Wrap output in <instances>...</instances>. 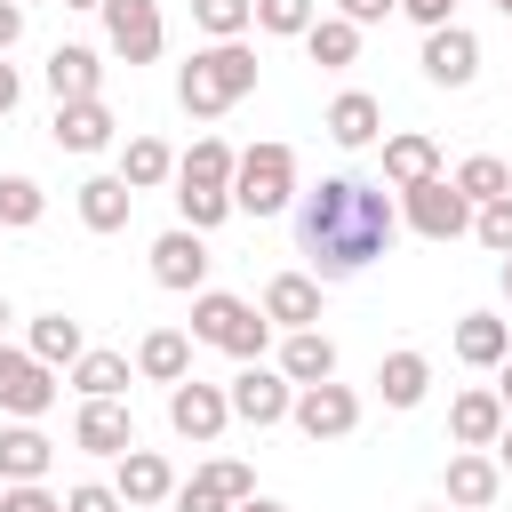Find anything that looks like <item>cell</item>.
I'll use <instances>...</instances> for the list:
<instances>
[{
    "instance_id": "1",
    "label": "cell",
    "mask_w": 512,
    "mask_h": 512,
    "mask_svg": "<svg viewBox=\"0 0 512 512\" xmlns=\"http://www.w3.org/2000/svg\"><path fill=\"white\" fill-rule=\"evenodd\" d=\"M400 232V200L384 184H360V176H320L304 200H296V240L312 256V280H352L368 272Z\"/></svg>"
},
{
    "instance_id": "2",
    "label": "cell",
    "mask_w": 512,
    "mask_h": 512,
    "mask_svg": "<svg viewBox=\"0 0 512 512\" xmlns=\"http://www.w3.org/2000/svg\"><path fill=\"white\" fill-rule=\"evenodd\" d=\"M248 88H256V48H248V40H208V48H192V64L176 72V104H184L192 120L232 112Z\"/></svg>"
},
{
    "instance_id": "3",
    "label": "cell",
    "mask_w": 512,
    "mask_h": 512,
    "mask_svg": "<svg viewBox=\"0 0 512 512\" xmlns=\"http://www.w3.org/2000/svg\"><path fill=\"white\" fill-rule=\"evenodd\" d=\"M192 344H216V352H232V360L248 368V360H264V344H272V320H264V304H248V296H232V288H200V296H192Z\"/></svg>"
},
{
    "instance_id": "4",
    "label": "cell",
    "mask_w": 512,
    "mask_h": 512,
    "mask_svg": "<svg viewBox=\"0 0 512 512\" xmlns=\"http://www.w3.org/2000/svg\"><path fill=\"white\" fill-rule=\"evenodd\" d=\"M232 208L240 216H280V208H296V152L288 144H248L240 152V168H232Z\"/></svg>"
},
{
    "instance_id": "5",
    "label": "cell",
    "mask_w": 512,
    "mask_h": 512,
    "mask_svg": "<svg viewBox=\"0 0 512 512\" xmlns=\"http://www.w3.org/2000/svg\"><path fill=\"white\" fill-rule=\"evenodd\" d=\"M56 368L48 360H32L24 344H0V416H16V424H40L48 408H56Z\"/></svg>"
},
{
    "instance_id": "6",
    "label": "cell",
    "mask_w": 512,
    "mask_h": 512,
    "mask_svg": "<svg viewBox=\"0 0 512 512\" xmlns=\"http://www.w3.org/2000/svg\"><path fill=\"white\" fill-rule=\"evenodd\" d=\"M400 224H408L416 240H464V232H472V200H464L448 176H432V184L400 192Z\"/></svg>"
},
{
    "instance_id": "7",
    "label": "cell",
    "mask_w": 512,
    "mask_h": 512,
    "mask_svg": "<svg viewBox=\"0 0 512 512\" xmlns=\"http://www.w3.org/2000/svg\"><path fill=\"white\" fill-rule=\"evenodd\" d=\"M168 424H176V440L216 448V440H224V424H232V392H224V384L184 376V384H168Z\"/></svg>"
},
{
    "instance_id": "8",
    "label": "cell",
    "mask_w": 512,
    "mask_h": 512,
    "mask_svg": "<svg viewBox=\"0 0 512 512\" xmlns=\"http://www.w3.org/2000/svg\"><path fill=\"white\" fill-rule=\"evenodd\" d=\"M208 232H192V224H168L160 240H152V280L160 288H176V296H200L208 288Z\"/></svg>"
},
{
    "instance_id": "9",
    "label": "cell",
    "mask_w": 512,
    "mask_h": 512,
    "mask_svg": "<svg viewBox=\"0 0 512 512\" xmlns=\"http://www.w3.org/2000/svg\"><path fill=\"white\" fill-rule=\"evenodd\" d=\"M224 392H232V424H256V432L264 424H288V408H296V384L280 368H264V360H248Z\"/></svg>"
},
{
    "instance_id": "10",
    "label": "cell",
    "mask_w": 512,
    "mask_h": 512,
    "mask_svg": "<svg viewBox=\"0 0 512 512\" xmlns=\"http://www.w3.org/2000/svg\"><path fill=\"white\" fill-rule=\"evenodd\" d=\"M160 40H168L160 0H104V48H112L120 64H152Z\"/></svg>"
},
{
    "instance_id": "11",
    "label": "cell",
    "mask_w": 512,
    "mask_h": 512,
    "mask_svg": "<svg viewBox=\"0 0 512 512\" xmlns=\"http://www.w3.org/2000/svg\"><path fill=\"white\" fill-rule=\"evenodd\" d=\"M288 424H296L304 440H344V432L360 424V392L336 384V376H328V384H304L296 408H288Z\"/></svg>"
},
{
    "instance_id": "12",
    "label": "cell",
    "mask_w": 512,
    "mask_h": 512,
    "mask_svg": "<svg viewBox=\"0 0 512 512\" xmlns=\"http://www.w3.org/2000/svg\"><path fill=\"white\" fill-rule=\"evenodd\" d=\"M424 80L432 88H472L480 80V40L464 32V24H440V32H424Z\"/></svg>"
},
{
    "instance_id": "13",
    "label": "cell",
    "mask_w": 512,
    "mask_h": 512,
    "mask_svg": "<svg viewBox=\"0 0 512 512\" xmlns=\"http://www.w3.org/2000/svg\"><path fill=\"white\" fill-rule=\"evenodd\" d=\"M504 400H496V384H464L456 400H448V440L456 448H496L504 440Z\"/></svg>"
},
{
    "instance_id": "14",
    "label": "cell",
    "mask_w": 512,
    "mask_h": 512,
    "mask_svg": "<svg viewBox=\"0 0 512 512\" xmlns=\"http://www.w3.org/2000/svg\"><path fill=\"white\" fill-rule=\"evenodd\" d=\"M72 448L120 464V456L136 448V416H128V400H80V416H72Z\"/></svg>"
},
{
    "instance_id": "15",
    "label": "cell",
    "mask_w": 512,
    "mask_h": 512,
    "mask_svg": "<svg viewBox=\"0 0 512 512\" xmlns=\"http://www.w3.org/2000/svg\"><path fill=\"white\" fill-rule=\"evenodd\" d=\"M48 96L56 104H88V96H104V56L96 48H80V40H64V48H48Z\"/></svg>"
},
{
    "instance_id": "16",
    "label": "cell",
    "mask_w": 512,
    "mask_h": 512,
    "mask_svg": "<svg viewBox=\"0 0 512 512\" xmlns=\"http://www.w3.org/2000/svg\"><path fill=\"white\" fill-rule=\"evenodd\" d=\"M48 136H56V152H104L112 136H120V120H112V104L104 96H88V104H56V120H48Z\"/></svg>"
},
{
    "instance_id": "17",
    "label": "cell",
    "mask_w": 512,
    "mask_h": 512,
    "mask_svg": "<svg viewBox=\"0 0 512 512\" xmlns=\"http://www.w3.org/2000/svg\"><path fill=\"white\" fill-rule=\"evenodd\" d=\"M264 320H272L280 336L320 328V280H312V272H272V280H264Z\"/></svg>"
},
{
    "instance_id": "18",
    "label": "cell",
    "mask_w": 512,
    "mask_h": 512,
    "mask_svg": "<svg viewBox=\"0 0 512 512\" xmlns=\"http://www.w3.org/2000/svg\"><path fill=\"white\" fill-rule=\"evenodd\" d=\"M320 128H328V144H336V152H368V144L384 136V104H376L368 88H344V96L328 104V120H320Z\"/></svg>"
},
{
    "instance_id": "19",
    "label": "cell",
    "mask_w": 512,
    "mask_h": 512,
    "mask_svg": "<svg viewBox=\"0 0 512 512\" xmlns=\"http://www.w3.org/2000/svg\"><path fill=\"white\" fill-rule=\"evenodd\" d=\"M440 176V144L424 136V128H392L384 136V184L392 192H416V184H432Z\"/></svg>"
},
{
    "instance_id": "20",
    "label": "cell",
    "mask_w": 512,
    "mask_h": 512,
    "mask_svg": "<svg viewBox=\"0 0 512 512\" xmlns=\"http://www.w3.org/2000/svg\"><path fill=\"white\" fill-rule=\"evenodd\" d=\"M112 488H120L128 512H136V504H168V496H176V464H168L160 448H128L120 472H112Z\"/></svg>"
},
{
    "instance_id": "21",
    "label": "cell",
    "mask_w": 512,
    "mask_h": 512,
    "mask_svg": "<svg viewBox=\"0 0 512 512\" xmlns=\"http://www.w3.org/2000/svg\"><path fill=\"white\" fill-rule=\"evenodd\" d=\"M496 488H504V464H496L488 448H456V456H448V504H456V512H488Z\"/></svg>"
},
{
    "instance_id": "22",
    "label": "cell",
    "mask_w": 512,
    "mask_h": 512,
    "mask_svg": "<svg viewBox=\"0 0 512 512\" xmlns=\"http://www.w3.org/2000/svg\"><path fill=\"white\" fill-rule=\"evenodd\" d=\"M48 464H56V440L40 424H0V488L48 480Z\"/></svg>"
},
{
    "instance_id": "23",
    "label": "cell",
    "mask_w": 512,
    "mask_h": 512,
    "mask_svg": "<svg viewBox=\"0 0 512 512\" xmlns=\"http://www.w3.org/2000/svg\"><path fill=\"white\" fill-rule=\"evenodd\" d=\"M280 376L304 392V384H328L336 376V336L328 328H296V336H280Z\"/></svg>"
},
{
    "instance_id": "24",
    "label": "cell",
    "mask_w": 512,
    "mask_h": 512,
    "mask_svg": "<svg viewBox=\"0 0 512 512\" xmlns=\"http://www.w3.org/2000/svg\"><path fill=\"white\" fill-rule=\"evenodd\" d=\"M456 360H464V368H504V360H512V320L464 312V320H456Z\"/></svg>"
},
{
    "instance_id": "25",
    "label": "cell",
    "mask_w": 512,
    "mask_h": 512,
    "mask_svg": "<svg viewBox=\"0 0 512 512\" xmlns=\"http://www.w3.org/2000/svg\"><path fill=\"white\" fill-rule=\"evenodd\" d=\"M376 392H384V408H424V392H432V360H424L416 344L384 352V368H376Z\"/></svg>"
},
{
    "instance_id": "26",
    "label": "cell",
    "mask_w": 512,
    "mask_h": 512,
    "mask_svg": "<svg viewBox=\"0 0 512 512\" xmlns=\"http://www.w3.org/2000/svg\"><path fill=\"white\" fill-rule=\"evenodd\" d=\"M128 208H136V192H128V176H120V168L80 184V224H88V232H120V224H128Z\"/></svg>"
},
{
    "instance_id": "27",
    "label": "cell",
    "mask_w": 512,
    "mask_h": 512,
    "mask_svg": "<svg viewBox=\"0 0 512 512\" xmlns=\"http://www.w3.org/2000/svg\"><path fill=\"white\" fill-rule=\"evenodd\" d=\"M24 352H32V360H48V368H72V360L88 352V336H80V320H72V312H40V320L24 328Z\"/></svg>"
},
{
    "instance_id": "28",
    "label": "cell",
    "mask_w": 512,
    "mask_h": 512,
    "mask_svg": "<svg viewBox=\"0 0 512 512\" xmlns=\"http://www.w3.org/2000/svg\"><path fill=\"white\" fill-rule=\"evenodd\" d=\"M136 376H152V384H184V376H192V336H184V328H152V336L136 344Z\"/></svg>"
},
{
    "instance_id": "29",
    "label": "cell",
    "mask_w": 512,
    "mask_h": 512,
    "mask_svg": "<svg viewBox=\"0 0 512 512\" xmlns=\"http://www.w3.org/2000/svg\"><path fill=\"white\" fill-rule=\"evenodd\" d=\"M64 376H72V392H80V400H120V392H128V352L88 344V352H80Z\"/></svg>"
},
{
    "instance_id": "30",
    "label": "cell",
    "mask_w": 512,
    "mask_h": 512,
    "mask_svg": "<svg viewBox=\"0 0 512 512\" xmlns=\"http://www.w3.org/2000/svg\"><path fill=\"white\" fill-rule=\"evenodd\" d=\"M304 56H312L320 72H344V64H360V24H344V16H320V24L304 32Z\"/></svg>"
},
{
    "instance_id": "31",
    "label": "cell",
    "mask_w": 512,
    "mask_h": 512,
    "mask_svg": "<svg viewBox=\"0 0 512 512\" xmlns=\"http://www.w3.org/2000/svg\"><path fill=\"white\" fill-rule=\"evenodd\" d=\"M120 176H128V192H152V184L176 176V152H168L160 136H128V144H120Z\"/></svg>"
},
{
    "instance_id": "32",
    "label": "cell",
    "mask_w": 512,
    "mask_h": 512,
    "mask_svg": "<svg viewBox=\"0 0 512 512\" xmlns=\"http://www.w3.org/2000/svg\"><path fill=\"white\" fill-rule=\"evenodd\" d=\"M232 168H240V152L224 136H192V152L176 160V184H224L232 192Z\"/></svg>"
},
{
    "instance_id": "33",
    "label": "cell",
    "mask_w": 512,
    "mask_h": 512,
    "mask_svg": "<svg viewBox=\"0 0 512 512\" xmlns=\"http://www.w3.org/2000/svg\"><path fill=\"white\" fill-rule=\"evenodd\" d=\"M448 184H456V192H464L472 208H488V200H504V192H512V168H504L496 152H472V160H464V168H456Z\"/></svg>"
},
{
    "instance_id": "34",
    "label": "cell",
    "mask_w": 512,
    "mask_h": 512,
    "mask_svg": "<svg viewBox=\"0 0 512 512\" xmlns=\"http://www.w3.org/2000/svg\"><path fill=\"white\" fill-rule=\"evenodd\" d=\"M48 216V192L32 176H0V232H32Z\"/></svg>"
},
{
    "instance_id": "35",
    "label": "cell",
    "mask_w": 512,
    "mask_h": 512,
    "mask_svg": "<svg viewBox=\"0 0 512 512\" xmlns=\"http://www.w3.org/2000/svg\"><path fill=\"white\" fill-rule=\"evenodd\" d=\"M192 24L208 40H248L256 32V0H192Z\"/></svg>"
},
{
    "instance_id": "36",
    "label": "cell",
    "mask_w": 512,
    "mask_h": 512,
    "mask_svg": "<svg viewBox=\"0 0 512 512\" xmlns=\"http://www.w3.org/2000/svg\"><path fill=\"white\" fill-rule=\"evenodd\" d=\"M176 216H184L192 232H216V224L232 216V192H224V184H176Z\"/></svg>"
},
{
    "instance_id": "37",
    "label": "cell",
    "mask_w": 512,
    "mask_h": 512,
    "mask_svg": "<svg viewBox=\"0 0 512 512\" xmlns=\"http://www.w3.org/2000/svg\"><path fill=\"white\" fill-rule=\"evenodd\" d=\"M320 24V0H256V32H272V40H304Z\"/></svg>"
},
{
    "instance_id": "38",
    "label": "cell",
    "mask_w": 512,
    "mask_h": 512,
    "mask_svg": "<svg viewBox=\"0 0 512 512\" xmlns=\"http://www.w3.org/2000/svg\"><path fill=\"white\" fill-rule=\"evenodd\" d=\"M200 480H208L224 504H248V496H256V472H248L240 456H208V464H200Z\"/></svg>"
},
{
    "instance_id": "39",
    "label": "cell",
    "mask_w": 512,
    "mask_h": 512,
    "mask_svg": "<svg viewBox=\"0 0 512 512\" xmlns=\"http://www.w3.org/2000/svg\"><path fill=\"white\" fill-rule=\"evenodd\" d=\"M472 240H480V248H496V256H512V192H504V200H488V208H472Z\"/></svg>"
},
{
    "instance_id": "40",
    "label": "cell",
    "mask_w": 512,
    "mask_h": 512,
    "mask_svg": "<svg viewBox=\"0 0 512 512\" xmlns=\"http://www.w3.org/2000/svg\"><path fill=\"white\" fill-rule=\"evenodd\" d=\"M64 512H128V504L112 480H80V488H64Z\"/></svg>"
},
{
    "instance_id": "41",
    "label": "cell",
    "mask_w": 512,
    "mask_h": 512,
    "mask_svg": "<svg viewBox=\"0 0 512 512\" xmlns=\"http://www.w3.org/2000/svg\"><path fill=\"white\" fill-rule=\"evenodd\" d=\"M0 512H64V496H48V480H24V488H0Z\"/></svg>"
},
{
    "instance_id": "42",
    "label": "cell",
    "mask_w": 512,
    "mask_h": 512,
    "mask_svg": "<svg viewBox=\"0 0 512 512\" xmlns=\"http://www.w3.org/2000/svg\"><path fill=\"white\" fill-rule=\"evenodd\" d=\"M168 504H176V512H232V504H224L200 472H192V480H176V496H168Z\"/></svg>"
},
{
    "instance_id": "43",
    "label": "cell",
    "mask_w": 512,
    "mask_h": 512,
    "mask_svg": "<svg viewBox=\"0 0 512 512\" xmlns=\"http://www.w3.org/2000/svg\"><path fill=\"white\" fill-rule=\"evenodd\" d=\"M400 16L424 24V32H440V24H456V0H400Z\"/></svg>"
},
{
    "instance_id": "44",
    "label": "cell",
    "mask_w": 512,
    "mask_h": 512,
    "mask_svg": "<svg viewBox=\"0 0 512 512\" xmlns=\"http://www.w3.org/2000/svg\"><path fill=\"white\" fill-rule=\"evenodd\" d=\"M392 8H400V0H336V16H344V24H360V32H368V24H384Z\"/></svg>"
},
{
    "instance_id": "45",
    "label": "cell",
    "mask_w": 512,
    "mask_h": 512,
    "mask_svg": "<svg viewBox=\"0 0 512 512\" xmlns=\"http://www.w3.org/2000/svg\"><path fill=\"white\" fill-rule=\"evenodd\" d=\"M24 40V0H0V56Z\"/></svg>"
},
{
    "instance_id": "46",
    "label": "cell",
    "mask_w": 512,
    "mask_h": 512,
    "mask_svg": "<svg viewBox=\"0 0 512 512\" xmlns=\"http://www.w3.org/2000/svg\"><path fill=\"white\" fill-rule=\"evenodd\" d=\"M16 104H24V72H16V64H8V56H0V120H8V112H16Z\"/></svg>"
},
{
    "instance_id": "47",
    "label": "cell",
    "mask_w": 512,
    "mask_h": 512,
    "mask_svg": "<svg viewBox=\"0 0 512 512\" xmlns=\"http://www.w3.org/2000/svg\"><path fill=\"white\" fill-rule=\"evenodd\" d=\"M496 400H504V416H512V360L496 368Z\"/></svg>"
},
{
    "instance_id": "48",
    "label": "cell",
    "mask_w": 512,
    "mask_h": 512,
    "mask_svg": "<svg viewBox=\"0 0 512 512\" xmlns=\"http://www.w3.org/2000/svg\"><path fill=\"white\" fill-rule=\"evenodd\" d=\"M488 456H496V464H504V472H512V424H504V440H496V448H488Z\"/></svg>"
},
{
    "instance_id": "49",
    "label": "cell",
    "mask_w": 512,
    "mask_h": 512,
    "mask_svg": "<svg viewBox=\"0 0 512 512\" xmlns=\"http://www.w3.org/2000/svg\"><path fill=\"white\" fill-rule=\"evenodd\" d=\"M232 512H288V504H272V496H248V504H232Z\"/></svg>"
},
{
    "instance_id": "50",
    "label": "cell",
    "mask_w": 512,
    "mask_h": 512,
    "mask_svg": "<svg viewBox=\"0 0 512 512\" xmlns=\"http://www.w3.org/2000/svg\"><path fill=\"white\" fill-rule=\"evenodd\" d=\"M496 288H504V304H512V256H504V264H496Z\"/></svg>"
},
{
    "instance_id": "51",
    "label": "cell",
    "mask_w": 512,
    "mask_h": 512,
    "mask_svg": "<svg viewBox=\"0 0 512 512\" xmlns=\"http://www.w3.org/2000/svg\"><path fill=\"white\" fill-rule=\"evenodd\" d=\"M8 320H16V312H8V296H0V344H8Z\"/></svg>"
},
{
    "instance_id": "52",
    "label": "cell",
    "mask_w": 512,
    "mask_h": 512,
    "mask_svg": "<svg viewBox=\"0 0 512 512\" xmlns=\"http://www.w3.org/2000/svg\"><path fill=\"white\" fill-rule=\"evenodd\" d=\"M64 8H96V16H104V0H64Z\"/></svg>"
},
{
    "instance_id": "53",
    "label": "cell",
    "mask_w": 512,
    "mask_h": 512,
    "mask_svg": "<svg viewBox=\"0 0 512 512\" xmlns=\"http://www.w3.org/2000/svg\"><path fill=\"white\" fill-rule=\"evenodd\" d=\"M416 512H448V504H416Z\"/></svg>"
},
{
    "instance_id": "54",
    "label": "cell",
    "mask_w": 512,
    "mask_h": 512,
    "mask_svg": "<svg viewBox=\"0 0 512 512\" xmlns=\"http://www.w3.org/2000/svg\"><path fill=\"white\" fill-rule=\"evenodd\" d=\"M496 8H504V16H512V0H496Z\"/></svg>"
},
{
    "instance_id": "55",
    "label": "cell",
    "mask_w": 512,
    "mask_h": 512,
    "mask_svg": "<svg viewBox=\"0 0 512 512\" xmlns=\"http://www.w3.org/2000/svg\"><path fill=\"white\" fill-rule=\"evenodd\" d=\"M24 8H32V0H24Z\"/></svg>"
}]
</instances>
